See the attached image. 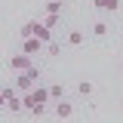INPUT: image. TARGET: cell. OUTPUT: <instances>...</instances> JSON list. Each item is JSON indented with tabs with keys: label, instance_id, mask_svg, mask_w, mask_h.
Here are the masks:
<instances>
[{
	"label": "cell",
	"instance_id": "obj_1",
	"mask_svg": "<svg viewBox=\"0 0 123 123\" xmlns=\"http://www.w3.org/2000/svg\"><path fill=\"white\" fill-rule=\"evenodd\" d=\"M0 98H3V108H6V111H12V114H25V95H18L12 86H3Z\"/></svg>",
	"mask_w": 123,
	"mask_h": 123
},
{
	"label": "cell",
	"instance_id": "obj_2",
	"mask_svg": "<svg viewBox=\"0 0 123 123\" xmlns=\"http://www.w3.org/2000/svg\"><path fill=\"white\" fill-rule=\"evenodd\" d=\"M49 114L55 117V120H71L77 114V102L74 98H62V102H52L49 105Z\"/></svg>",
	"mask_w": 123,
	"mask_h": 123
},
{
	"label": "cell",
	"instance_id": "obj_3",
	"mask_svg": "<svg viewBox=\"0 0 123 123\" xmlns=\"http://www.w3.org/2000/svg\"><path fill=\"white\" fill-rule=\"evenodd\" d=\"M31 65H34V55H28V52H15V55H9V59H6V68H9V71H15V74H25Z\"/></svg>",
	"mask_w": 123,
	"mask_h": 123
},
{
	"label": "cell",
	"instance_id": "obj_4",
	"mask_svg": "<svg viewBox=\"0 0 123 123\" xmlns=\"http://www.w3.org/2000/svg\"><path fill=\"white\" fill-rule=\"evenodd\" d=\"M89 34L95 40H108V37H111V22H108V18H95L89 25Z\"/></svg>",
	"mask_w": 123,
	"mask_h": 123
},
{
	"label": "cell",
	"instance_id": "obj_5",
	"mask_svg": "<svg viewBox=\"0 0 123 123\" xmlns=\"http://www.w3.org/2000/svg\"><path fill=\"white\" fill-rule=\"evenodd\" d=\"M92 9L98 15H114L120 12V0H92Z\"/></svg>",
	"mask_w": 123,
	"mask_h": 123
},
{
	"label": "cell",
	"instance_id": "obj_6",
	"mask_svg": "<svg viewBox=\"0 0 123 123\" xmlns=\"http://www.w3.org/2000/svg\"><path fill=\"white\" fill-rule=\"evenodd\" d=\"M74 92H77V98H92V95H95V83L86 80V77H80L74 83Z\"/></svg>",
	"mask_w": 123,
	"mask_h": 123
},
{
	"label": "cell",
	"instance_id": "obj_7",
	"mask_svg": "<svg viewBox=\"0 0 123 123\" xmlns=\"http://www.w3.org/2000/svg\"><path fill=\"white\" fill-rule=\"evenodd\" d=\"M22 52H28V55H37V52H46V43L40 37H28V40H22Z\"/></svg>",
	"mask_w": 123,
	"mask_h": 123
},
{
	"label": "cell",
	"instance_id": "obj_8",
	"mask_svg": "<svg viewBox=\"0 0 123 123\" xmlns=\"http://www.w3.org/2000/svg\"><path fill=\"white\" fill-rule=\"evenodd\" d=\"M31 95H34V102H37V105H52V95H49V86H46V83H37Z\"/></svg>",
	"mask_w": 123,
	"mask_h": 123
},
{
	"label": "cell",
	"instance_id": "obj_9",
	"mask_svg": "<svg viewBox=\"0 0 123 123\" xmlns=\"http://www.w3.org/2000/svg\"><path fill=\"white\" fill-rule=\"evenodd\" d=\"M34 37H40L43 43H52V40H55V31H52V28H46L43 22L37 18V28H34Z\"/></svg>",
	"mask_w": 123,
	"mask_h": 123
},
{
	"label": "cell",
	"instance_id": "obj_10",
	"mask_svg": "<svg viewBox=\"0 0 123 123\" xmlns=\"http://www.w3.org/2000/svg\"><path fill=\"white\" fill-rule=\"evenodd\" d=\"M83 40H86V34H83L80 28H71L68 34H65V43L68 46H83Z\"/></svg>",
	"mask_w": 123,
	"mask_h": 123
},
{
	"label": "cell",
	"instance_id": "obj_11",
	"mask_svg": "<svg viewBox=\"0 0 123 123\" xmlns=\"http://www.w3.org/2000/svg\"><path fill=\"white\" fill-rule=\"evenodd\" d=\"M49 95H52V102H62V98H68V89H65V83H62V80L49 83Z\"/></svg>",
	"mask_w": 123,
	"mask_h": 123
},
{
	"label": "cell",
	"instance_id": "obj_12",
	"mask_svg": "<svg viewBox=\"0 0 123 123\" xmlns=\"http://www.w3.org/2000/svg\"><path fill=\"white\" fill-rule=\"evenodd\" d=\"M34 28H37V18H28V22L18 28V40H28V37H34Z\"/></svg>",
	"mask_w": 123,
	"mask_h": 123
},
{
	"label": "cell",
	"instance_id": "obj_13",
	"mask_svg": "<svg viewBox=\"0 0 123 123\" xmlns=\"http://www.w3.org/2000/svg\"><path fill=\"white\" fill-rule=\"evenodd\" d=\"M15 83H18V89H22V92H34V86H37L28 74H18V77H15Z\"/></svg>",
	"mask_w": 123,
	"mask_h": 123
},
{
	"label": "cell",
	"instance_id": "obj_14",
	"mask_svg": "<svg viewBox=\"0 0 123 123\" xmlns=\"http://www.w3.org/2000/svg\"><path fill=\"white\" fill-rule=\"evenodd\" d=\"M62 46H65V43L55 37L52 43H46V55H49V59H59V55H62Z\"/></svg>",
	"mask_w": 123,
	"mask_h": 123
},
{
	"label": "cell",
	"instance_id": "obj_15",
	"mask_svg": "<svg viewBox=\"0 0 123 123\" xmlns=\"http://www.w3.org/2000/svg\"><path fill=\"white\" fill-rule=\"evenodd\" d=\"M40 22H43L46 28H52V31H55V28L62 25V12H59V15H52V12H43V18H40Z\"/></svg>",
	"mask_w": 123,
	"mask_h": 123
},
{
	"label": "cell",
	"instance_id": "obj_16",
	"mask_svg": "<svg viewBox=\"0 0 123 123\" xmlns=\"http://www.w3.org/2000/svg\"><path fill=\"white\" fill-rule=\"evenodd\" d=\"M43 12L59 15V12H65V3H59V0H46V3H43Z\"/></svg>",
	"mask_w": 123,
	"mask_h": 123
},
{
	"label": "cell",
	"instance_id": "obj_17",
	"mask_svg": "<svg viewBox=\"0 0 123 123\" xmlns=\"http://www.w3.org/2000/svg\"><path fill=\"white\" fill-rule=\"evenodd\" d=\"M25 74H28L31 80H34V83H40V77H43V65H31V68L25 71Z\"/></svg>",
	"mask_w": 123,
	"mask_h": 123
},
{
	"label": "cell",
	"instance_id": "obj_18",
	"mask_svg": "<svg viewBox=\"0 0 123 123\" xmlns=\"http://www.w3.org/2000/svg\"><path fill=\"white\" fill-rule=\"evenodd\" d=\"M117 71H120V74H123V59H120V62H117Z\"/></svg>",
	"mask_w": 123,
	"mask_h": 123
},
{
	"label": "cell",
	"instance_id": "obj_19",
	"mask_svg": "<svg viewBox=\"0 0 123 123\" xmlns=\"http://www.w3.org/2000/svg\"><path fill=\"white\" fill-rule=\"evenodd\" d=\"M59 3H65V0H59Z\"/></svg>",
	"mask_w": 123,
	"mask_h": 123
}]
</instances>
